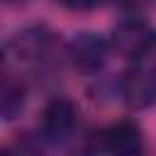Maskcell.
I'll return each instance as SVG.
<instances>
[{
  "label": "cell",
  "mask_w": 156,
  "mask_h": 156,
  "mask_svg": "<svg viewBox=\"0 0 156 156\" xmlns=\"http://www.w3.org/2000/svg\"><path fill=\"white\" fill-rule=\"evenodd\" d=\"M110 44H112V54L129 58V61H141L144 56H149L154 51L156 32L144 17L129 15V17H122L112 27Z\"/></svg>",
  "instance_id": "6da1fadb"
},
{
  "label": "cell",
  "mask_w": 156,
  "mask_h": 156,
  "mask_svg": "<svg viewBox=\"0 0 156 156\" xmlns=\"http://www.w3.org/2000/svg\"><path fill=\"white\" fill-rule=\"evenodd\" d=\"M54 34L46 24H27L7 37L5 41V63H39L51 54Z\"/></svg>",
  "instance_id": "7a4b0ae2"
},
{
  "label": "cell",
  "mask_w": 156,
  "mask_h": 156,
  "mask_svg": "<svg viewBox=\"0 0 156 156\" xmlns=\"http://www.w3.org/2000/svg\"><path fill=\"white\" fill-rule=\"evenodd\" d=\"M76 127H78V105L71 98L56 95L44 105L39 117V136L44 144L51 146L66 144L73 136Z\"/></svg>",
  "instance_id": "3957f363"
},
{
  "label": "cell",
  "mask_w": 156,
  "mask_h": 156,
  "mask_svg": "<svg viewBox=\"0 0 156 156\" xmlns=\"http://www.w3.org/2000/svg\"><path fill=\"white\" fill-rule=\"evenodd\" d=\"M110 54H112L110 37H102L98 32H78L66 46L68 63L83 76H95L98 71H102Z\"/></svg>",
  "instance_id": "277c9868"
},
{
  "label": "cell",
  "mask_w": 156,
  "mask_h": 156,
  "mask_svg": "<svg viewBox=\"0 0 156 156\" xmlns=\"http://www.w3.org/2000/svg\"><path fill=\"white\" fill-rule=\"evenodd\" d=\"M117 95L129 110H149L156 105V71L154 68H127L117 78Z\"/></svg>",
  "instance_id": "5b68a950"
},
{
  "label": "cell",
  "mask_w": 156,
  "mask_h": 156,
  "mask_svg": "<svg viewBox=\"0 0 156 156\" xmlns=\"http://www.w3.org/2000/svg\"><path fill=\"white\" fill-rule=\"evenodd\" d=\"M95 149L117 156H134L144 151V132L134 119H117L95 134Z\"/></svg>",
  "instance_id": "8992f818"
},
{
  "label": "cell",
  "mask_w": 156,
  "mask_h": 156,
  "mask_svg": "<svg viewBox=\"0 0 156 156\" xmlns=\"http://www.w3.org/2000/svg\"><path fill=\"white\" fill-rule=\"evenodd\" d=\"M27 102V88L24 83L12 76L10 71L2 73V85H0V117L2 122H12L22 115Z\"/></svg>",
  "instance_id": "52a82bcc"
},
{
  "label": "cell",
  "mask_w": 156,
  "mask_h": 156,
  "mask_svg": "<svg viewBox=\"0 0 156 156\" xmlns=\"http://www.w3.org/2000/svg\"><path fill=\"white\" fill-rule=\"evenodd\" d=\"M54 2L66 7V10H71V12H90V10L100 7L105 0H54Z\"/></svg>",
  "instance_id": "ba28073f"
},
{
  "label": "cell",
  "mask_w": 156,
  "mask_h": 156,
  "mask_svg": "<svg viewBox=\"0 0 156 156\" xmlns=\"http://www.w3.org/2000/svg\"><path fill=\"white\" fill-rule=\"evenodd\" d=\"M122 7H132V10H139V7H146V5H151L154 0H117Z\"/></svg>",
  "instance_id": "9c48e42d"
},
{
  "label": "cell",
  "mask_w": 156,
  "mask_h": 156,
  "mask_svg": "<svg viewBox=\"0 0 156 156\" xmlns=\"http://www.w3.org/2000/svg\"><path fill=\"white\" fill-rule=\"evenodd\" d=\"M22 2H27V0H5V5H22Z\"/></svg>",
  "instance_id": "30bf717a"
},
{
  "label": "cell",
  "mask_w": 156,
  "mask_h": 156,
  "mask_svg": "<svg viewBox=\"0 0 156 156\" xmlns=\"http://www.w3.org/2000/svg\"><path fill=\"white\" fill-rule=\"evenodd\" d=\"M154 71H156V46H154Z\"/></svg>",
  "instance_id": "8fae6325"
}]
</instances>
